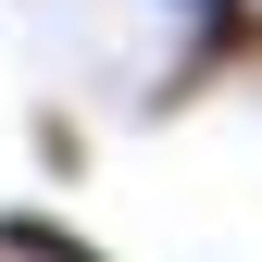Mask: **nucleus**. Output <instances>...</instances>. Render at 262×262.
I'll list each match as a JSON object with an SVG mask.
<instances>
[{
	"label": "nucleus",
	"instance_id": "f257e3e1",
	"mask_svg": "<svg viewBox=\"0 0 262 262\" xmlns=\"http://www.w3.org/2000/svg\"><path fill=\"white\" fill-rule=\"evenodd\" d=\"M0 262H113V250L75 237L62 212H0Z\"/></svg>",
	"mask_w": 262,
	"mask_h": 262
},
{
	"label": "nucleus",
	"instance_id": "f03ea898",
	"mask_svg": "<svg viewBox=\"0 0 262 262\" xmlns=\"http://www.w3.org/2000/svg\"><path fill=\"white\" fill-rule=\"evenodd\" d=\"M38 162H50V175H75V162H88V138H75L62 113H38Z\"/></svg>",
	"mask_w": 262,
	"mask_h": 262
},
{
	"label": "nucleus",
	"instance_id": "7ed1b4c3",
	"mask_svg": "<svg viewBox=\"0 0 262 262\" xmlns=\"http://www.w3.org/2000/svg\"><path fill=\"white\" fill-rule=\"evenodd\" d=\"M175 13H187V25H200V13H225V0H175Z\"/></svg>",
	"mask_w": 262,
	"mask_h": 262
}]
</instances>
